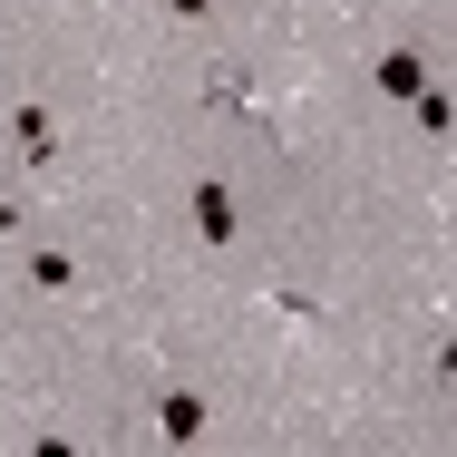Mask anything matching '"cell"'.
<instances>
[{
    "label": "cell",
    "mask_w": 457,
    "mask_h": 457,
    "mask_svg": "<svg viewBox=\"0 0 457 457\" xmlns=\"http://www.w3.org/2000/svg\"><path fill=\"white\" fill-rule=\"evenodd\" d=\"M428 79H438V59H428V49H389V59H379V97H399V107L428 88Z\"/></svg>",
    "instance_id": "cell-5"
},
{
    "label": "cell",
    "mask_w": 457,
    "mask_h": 457,
    "mask_svg": "<svg viewBox=\"0 0 457 457\" xmlns=\"http://www.w3.org/2000/svg\"><path fill=\"white\" fill-rule=\"evenodd\" d=\"M185 224H195V244H204V253H234L244 204H234V185L214 176V166H204V176H195V195H185Z\"/></svg>",
    "instance_id": "cell-1"
},
{
    "label": "cell",
    "mask_w": 457,
    "mask_h": 457,
    "mask_svg": "<svg viewBox=\"0 0 457 457\" xmlns=\"http://www.w3.org/2000/svg\"><path fill=\"white\" fill-rule=\"evenodd\" d=\"M0 137H10V156H20L29 176H59V166H69V146H59V127H49V107H10V127H0Z\"/></svg>",
    "instance_id": "cell-2"
},
{
    "label": "cell",
    "mask_w": 457,
    "mask_h": 457,
    "mask_svg": "<svg viewBox=\"0 0 457 457\" xmlns=\"http://www.w3.org/2000/svg\"><path fill=\"white\" fill-rule=\"evenodd\" d=\"M20 282H29V292H49V302H69V292H79V253H69V244H39V234H29V244H20Z\"/></svg>",
    "instance_id": "cell-3"
},
{
    "label": "cell",
    "mask_w": 457,
    "mask_h": 457,
    "mask_svg": "<svg viewBox=\"0 0 457 457\" xmlns=\"http://www.w3.org/2000/svg\"><path fill=\"white\" fill-rule=\"evenodd\" d=\"M166 20H214V0H166Z\"/></svg>",
    "instance_id": "cell-6"
},
{
    "label": "cell",
    "mask_w": 457,
    "mask_h": 457,
    "mask_svg": "<svg viewBox=\"0 0 457 457\" xmlns=\"http://www.w3.org/2000/svg\"><path fill=\"white\" fill-rule=\"evenodd\" d=\"M0 156H10V137H0Z\"/></svg>",
    "instance_id": "cell-7"
},
{
    "label": "cell",
    "mask_w": 457,
    "mask_h": 457,
    "mask_svg": "<svg viewBox=\"0 0 457 457\" xmlns=\"http://www.w3.org/2000/svg\"><path fill=\"white\" fill-rule=\"evenodd\" d=\"M204 428H214V399L204 389H156V438L166 448H195Z\"/></svg>",
    "instance_id": "cell-4"
}]
</instances>
